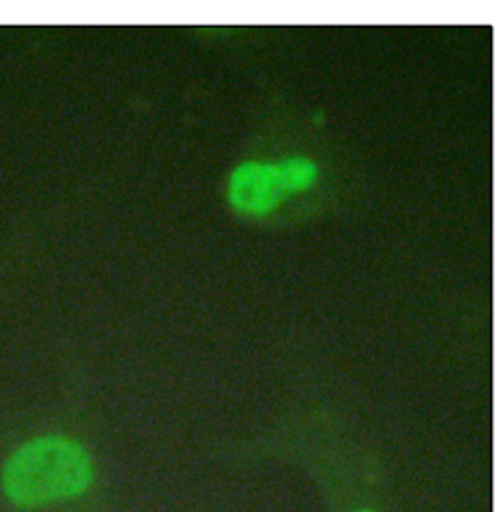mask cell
<instances>
[{"label":"cell","instance_id":"1","mask_svg":"<svg viewBox=\"0 0 504 512\" xmlns=\"http://www.w3.org/2000/svg\"><path fill=\"white\" fill-rule=\"evenodd\" d=\"M93 479L85 449L65 438H40L18 449L4 467V491L22 507L83 493Z\"/></svg>","mask_w":504,"mask_h":512},{"label":"cell","instance_id":"2","mask_svg":"<svg viewBox=\"0 0 504 512\" xmlns=\"http://www.w3.org/2000/svg\"><path fill=\"white\" fill-rule=\"evenodd\" d=\"M315 166L306 160H290L278 166L245 164L231 180V201L235 207L251 213H266L276 207L284 195L306 190L315 180Z\"/></svg>","mask_w":504,"mask_h":512},{"label":"cell","instance_id":"3","mask_svg":"<svg viewBox=\"0 0 504 512\" xmlns=\"http://www.w3.org/2000/svg\"><path fill=\"white\" fill-rule=\"evenodd\" d=\"M363 512H369V511H363Z\"/></svg>","mask_w":504,"mask_h":512}]
</instances>
